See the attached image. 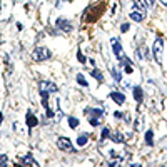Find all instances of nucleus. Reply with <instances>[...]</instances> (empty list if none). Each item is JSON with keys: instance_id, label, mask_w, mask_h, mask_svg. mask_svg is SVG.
Masks as SVG:
<instances>
[{"instance_id": "obj_29", "label": "nucleus", "mask_w": 167, "mask_h": 167, "mask_svg": "<svg viewBox=\"0 0 167 167\" xmlns=\"http://www.w3.org/2000/svg\"><path fill=\"white\" fill-rule=\"evenodd\" d=\"M144 2H146V5H147V7H150V8L155 5V0H144Z\"/></svg>"}, {"instance_id": "obj_14", "label": "nucleus", "mask_w": 167, "mask_h": 167, "mask_svg": "<svg viewBox=\"0 0 167 167\" xmlns=\"http://www.w3.org/2000/svg\"><path fill=\"white\" fill-rule=\"evenodd\" d=\"M110 140L117 142V144H122V142H125V137L120 132H110Z\"/></svg>"}, {"instance_id": "obj_21", "label": "nucleus", "mask_w": 167, "mask_h": 167, "mask_svg": "<svg viewBox=\"0 0 167 167\" xmlns=\"http://www.w3.org/2000/svg\"><path fill=\"white\" fill-rule=\"evenodd\" d=\"M134 7H135V10H139V12H142L146 15V7H144V4H140L139 0H134Z\"/></svg>"}, {"instance_id": "obj_28", "label": "nucleus", "mask_w": 167, "mask_h": 167, "mask_svg": "<svg viewBox=\"0 0 167 167\" xmlns=\"http://www.w3.org/2000/svg\"><path fill=\"white\" fill-rule=\"evenodd\" d=\"M114 117H115V119H122V117H124V112H120V110H115V112H114Z\"/></svg>"}, {"instance_id": "obj_35", "label": "nucleus", "mask_w": 167, "mask_h": 167, "mask_svg": "<svg viewBox=\"0 0 167 167\" xmlns=\"http://www.w3.org/2000/svg\"><path fill=\"white\" fill-rule=\"evenodd\" d=\"M0 8H2V7H0Z\"/></svg>"}, {"instance_id": "obj_18", "label": "nucleus", "mask_w": 167, "mask_h": 167, "mask_svg": "<svg viewBox=\"0 0 167 167\" xmlns=\"http://www.w3.org/2000/svg\"><path fill=\"white\" fill-rule=\"evenodd\" d=\"M90 75L94 77V79H97L99 82H104V75H102V72H100L99 69H94V70L90 72Z\"/></svg>"}, {"instance_id": "obj_31", "label": "nucleus", "mask_w": 167, "mask_h": 167, "mask_svg": "<svg viewBox=\"0 0 167 167\" xmlns=\"http://www.w3.org/2000/svg\"><path fill=\"white\" fill-rule=\"evenodd\" d=\"M134 125H135V130H139V129H140V119H137Z\"/></svg>"}, {"instance_id": "obj_10", "label": "nucleus", "mask_w": 167, "mask_h": 167, "mask_svg": "<svg viewBox=\"0 0 167 167\" xmlns=\"http://www.w3.org/2000/svg\"><path fill=\"white\" fill-rule=\"evenodd\" d=\"M110 99H112L117 105H122L125 102V95L120 94V92H110Z\"/></svg>"}, {"instance_id": "obj_6", "label": "nucleus", "mask_w": 167, "mask_h": 167, "mask_svg": "<svg viewBox=\"0 0 167 167\" xmlns=\"http://www.w3.org/2000/svg\"><path fill=\"white\" fill-rule=\"evenodd\" d=\"M57 27L62 30L64 33H70L74 30V25H72L70 20H67V18H57Z\"/></svg>"}, {"instance_id": "obj_30", "label": "nucleus", "mask_w": 167, "mask_h": 167, "mask_svg": "<svg viewBox=\"0 0 167 167\" xmlns=\"http://www.w3.org/2000/svg\"><path fill=\"white\" fill-rule=\"evenodd\" d=\"M135 57H137V60H139V62H140V60H142V54H140V50H135Z\"/></svg>"}, {"instance_id": "obj_9", "label": "nucleus", "mask_w": 167, "mask_h": 167, "mask_svg": "<svg viewBox=\"0 0 167 167\" xmlns=\"http://www.w3.org/2000/svg\"><path fill=\"white\" fill-rule=\"evenodd\" d=\"M40 87H42V89H45V90H49V92H52V94L58 92V87L55 85L54 82H47V80H42V82H40Z\"/></svg>"}, {"instance_id": "obj_4", "label": "nucleus", "mask_w": 167, "mask_h": 167, "mask_svg": "<svg viewBox=\"0 0 167 167\" xmlns=\"http://www.w3.org/2000/svg\"><path fill=\"white\" fill-rule=\"evenodd\" d=\"M162 54H164V38L159 37L155 38L154 45H152V55L157 64H162Z\"/></svg>"}, {"instance_id": "obj_26", "label": "nucleus", "mask_w": 167, "mask_h": 167, "mask_svg": "<svg viewBox=\"0 0 167 167\" xmlns=\"http://www.w3.org/2000/svg\"><path fill=\"white\" fill-rule=\"evenodd\" d=\"M124 72H125V74H132V64H127V65H124Z\"/></svg>"}, {"instance_id": "obj_19", "label": "nucleus", "mask_w": 167, "mask_h": 167, "mask_svg": "<svg viewBox=\"0 0 167 167\" xmlns=\"http://www.w3.org/2000/svg\"><path fill=\"white\" fill-rule=\"evenodd\" d=\"M110 72H112V79L115 80V82H120L122 80V74L119 70H117L115 67H112V69H110Z\"/></svg>"}, {"instance_id": "obj_24", "label": "nucleus", "mask_w": 167, "mask_h": 167, "mask_svg": "<svg viewBox=\"0 0 167 167\" xmlns=\"http://www.w3.org/2000/svg\"><path fill=\"white\" fill-rule=\"evenodd\" d=\"M77 60H79V62L80 64H85V62H87V58H85V57H84V54H82V50H77Z\"/></svg>"}, {"instance_id": "obj_7", "label": "nucleus", "mask_w": 167, "mask_h": 167, "mask_svg": "<svg viewBox=\"0 0 167 167\" xmlns=\"http://www.w3.org/2000/svg\"><path fill=\"white\" fill-rule=\"evenodd\" d=\"M25 120H27V127H29L30 130L33 129V127H37L38 120H37V117L33 115L32 110H27V115H25Z\"/></svg>"}, {"instance_id": "obj_2", "label": "nucleus", "mask_w": 167, "mask_h": 167, "mask_svg": "<svg viewBox=\"0 0 167 167\" xmlns=\"http://www.w3.org/2000/svg\"><path fill=\"white\" fill-rule=\"evenodd\" d=\"M110 44H112V52H114V55H115L117 60L120 62V65H127V64H130V60L127 58V55L124 54L122 45L119 44V40H117V38H110Z\"/></svg>"}, {"instance_id": "obj_25", "label": "nucleus", "mask_w": 167, "mask_h": 167, "mask_svg": "<svg viewBox=\"0 0 167 167\" xmlns=\"http://www.w3.org/2000/svg\"><path fill=\"white\" fill-rule=\"evenodd\" d=\"M8 164V157L5 154H0V166H7Z\"/></svg>"}, {"instance_id": "obj_5", "label": "nucleus", "mask_w": 167, "mask_h": 167, "mask_svg": "<svg viewBox=\"0 0 167 167\" xmlns=\"http://www.w3.org/2000/svg\"><path fill=\"white\" fill-rule=\"evenodd\" d=\"M57 147L64 152H75L74 146H72V140L69 137H58L57 140Z\"/></svg>"}, {"instance_id": "obj_27", "label": "nucleus", "mask_w": 167, "mask_h": 167, "mask_svg": "<svg viewBox=\"0 0 167 167\" xmlns=\"http://www.w3.org/2000/svg\"><path fill=\"white\" fill-rule=\"evenodd\" d=\"M129 29H130V25H129V24H122V25H120V32H122V33H125Z\"/></svg>"}, {"instance_id": "obj_12", "label": "nucleus", "mask_w": 167, "mask_h": 167, "mask_svg": "<svg viewBox=\"0 0 167 167\" xmlns=\"http://www.w3.org/2000/svg\"><path fill=\"white\" fill-rule=\"evenodd\" d=\"M89 139H90V135H89L87 132H84V134H80L79 137H77V146L79 147H84V146H87V142H89Z\"/></svg>"}, {"instance_id": "obj_17", "label": "nucleus", "mask_w": 167, "mask_h": 167, "mask_svg": "<svg viewBox=\"0 0 167 167\" xmlns=\"http://www.w3.org/2000/svg\"><path fill=\"white\" fill-rule=\"evenodd\" d=\"M109 137H110V129H109V127H104V129H102V134H100V144H104Z\"/></svg>"}, {"instance_id": "obj_23", "label": "nucleus", "mask_w": 167, "mask_h": 167, "mask_svg": "<svg viewBox=\"0 0 167 167\" xmlns=\"http://www.w3.org/2000/svg\"><path fill=\"white\" fill-rule=\"evenodd\" d=\"M89 124L94 125V127L100 125V117H89Z\"/></svg>"}, {"instance_id": "obj_1", "label": "nucleus", "mask_w": 167, "mask_h": 167, "mask_svg": "<svg viewBox=\"0 0 167 167\" xmlns=\"http://www.w3.org/2000/svg\"><path fill=\"white\" fill-rule=\"evenodd\" d=\"M105 10V4L104 2H99L95 5H90V7L85 8L84 12V22H95Z\"/></svg>"}, {"instance_id": "obj_3", "label": "nucleus", "mask_w": 167, "mask_h": 167, "mask_svg": "<svg viewBox=\"0 0 167 167\" xmlns=\"http://www.w3.org/2000/svg\"><path fill=\"white\" fill-rule=\"evenodd\" d=\"M50 57H52V52L47 47H35L32 52V58L35 62H44V60H49Z\"/></svg>"}, {"instance_id": "obj_22", "label": "nucleus", "mask_w": 167, "mask_h": 167, "mask_svg": "<svg viewBox=\"0 0 167 167\" xmlns=\"http://www.w3.org/2000/svg\"><path fill=\"white\" fill-rule=\"evenodd\" d=\"M69 127H70V129H77V127H79V119L69 117Z\"/></svg>"}, {"instance_id": "obj_33", "label": "nucleus", "mask_w": 167, "mask_h": 167, "mask_svg": "<svg viewBox=\"0 0 167 167\" xmlns=\"http://www.w3.org/2000/svg\"><path fill=\"white\" fill-rule=\"evenodd\" d=\"M160 2H162V5H166V7H167V0H160Z\"/></svg>"}, {"instance_id": "obj_11", "label": "nucleus", "mask_w": 167, "mask_h": 167, "mask_svg": "<svg viewBox=\"0 0 167 167\" xmlns=\"http://www.w3.org/2000/svg\"><path fill=\"white\" fill-rule=\"evenodd\" d=\"M18 162H20V164H27V166H35V167L38 166V162L33 159V155H30V154H27V155H24L22 159H18Z\"/></svg>"}, {"instance_id": "obj_20", "label": "nucleus", "mask_w": 167, "mask_h": 167, "mask_svg": "<svg viewBox=\"0 0 167 167\" xmlns=\"http://www.w3.org/2000/svg\"><path fill=\"white\" fill-rule=\"evenodd\" d=\"M75 80H77V84H80L82 87H89L87 80H85V77H84L82 74H77V77H75Z\"/></svg>"}, {"instance_id": "obj_15", "label": "nucleus", "mask_w": 167, "mask_h": 167, "mask_svg": "<svg viewBox=\"0 0 167 167\" xmlns=\"http://www.w3.org/2000/svg\"><path fill=\"white\" fill-rule=\"evenodd\" d=\"M134 99L137 104H140L142 100H144V92H142L140 87H134Z\"/></svg>"}, {"instance_id": "obj_16", "label": "nucleus", "mask_w": 167, "mask_h": 167, "mask_svg": "<svg viewBox=\"0 0 167 167\" xmlns=\"http://www.w3.org/2000/svg\"><path fill=\"white\" fill-rule=\"evenodd\" d=\"M146 144L147 146H154V130L149 129L146 132Z\"/></svg>"}, {"instance_id": "obj_34", "label": "nucleus", "mask_w": 167, "mask_h": 167, "mask_svg": "<svg viewBox=\"0 0 167 167\" xmlns=\"http://www.w3.org/2000/svg\"><path fill=\"white\" fill-rule=\"evenodd\" d=\"M0 124H2V114H0Z\"/></svg>"}, {"instance_id": "obj_32", "label": "nucleus", "mask_w": 167, "mask_h": 167, "mask_svg": "<svg viewBox=\"0 0 167 167\" xmlns=\"http://www.w3.org/2000/svg\"><path fill=\"white\" fill-rule=\"evenodd\" d=\"M109 154H110V157H114V159L117 157V152H115V150H110V152H109Z\"/></svg>"}, {"instance_id": "obj_8", "label": "nucleus", "mask_w": 167, "mask_h": 167, "mask_svg": "<svg viewBox=\"0 0 167 167\" xmlns=\"http://www.w3.org/2000/svg\"><path fill=\"white\" fill-rule=\"evenodd\" d=\"M84 114H85L87 117H100V119H102L104 110H102V109H95V107H87L85 110H84Z\"/></svg>"}, {"instance_id": "obj_13", "label": "nucleus", "mask_w": 167, "mask_h": 167, "mask_svg": "<svg viewBox=\"0 0 167 167\" xmlns=\"http://www.w3.org/2000/svg\"><path fill=\"white\" fill-rule=\"evenodd\" d=\"M129 17H130V20H134V22H142L146 15L142 12H139V10H132V12L129 13Z\"/></svg>"}]
</instances>
